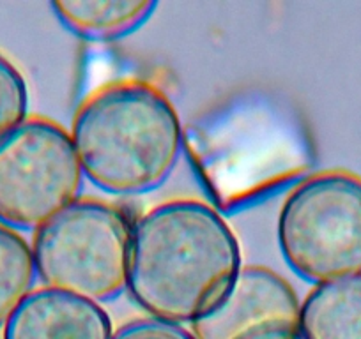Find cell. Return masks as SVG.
Segmentation results:
<instances>
[{"mask_svg":"<svg viewBox=\"0 0 361 339\" xmlns=\"http://www.w3.org/2000/svg\"><path fill=\"white\" fill-rule=\"evenodd\" d=\"M241 267L238 237L211 203L173 198L133 221L126 290L149 316L192 325Z\"/></svg>","mask_w":361,"mask_h":339,"instance_id":"cell-1","label":"cell"},{"mask_svg":"<svg viewBox=\"0 0 361 339\" xmlns=\"http://www.w3.org/2000/svg\"><path fill=\"white\" fill-rule=\"evenodd\" d=\"M69 136L83 177L116 196L159 188L185 145L176 106L142 79H117L90 92L76 110Z\"/></svg>","mask_w":361,"mask_h":339,"instance_id":"cell-2","label":"cell"},{"mask_svg":"<svg viewBox=\"0 0 361 339\" xmlns=\"http://www.w3.org/2000/svg\"><path fill=\"white\" fill-rule=\"evenodd\" d=\"M133 221L116 203L78 198L34 231L37 279L92 302L126 290Z\"/></svg>","mask_w":361,"mask_h":339,"instance_id":"cell-3","label":"cell"},{"mask_svg":"<svg viewBox=\"0 0 361 339\" xmlns=\"http://www.w3.org/2000/svg\"><path fill=\"white\" fill-rule=\"evenodd\" d=\"M276 235L283 260L305 281L361 274V175L324 170L301 179L280 207Z\"/></svg>","mask_w":361,"mask_h":339,"instance_id":"cell-4","label":"cell"},{"mask_svg":"<svg viewBox=\"0 0 361 339\" xmlns=\"http://www.w3.org/2000/svg\"><path fill=\"white\" fill-rule=\"evenodd\" d=\"M83 179L69 131L27 117L0 138V224L36 231L80 198Z\"/></svg>","mask_w":361,"mask_h":339,"instance_id":"cell-5","label":"cell"},{"mask_svg":"<svg viewBox=\"0 0 361 339\" xmlns=\"http://www.w3.org/2000/svg\"><path fill=\"white\" fill-rule=\"evenodd\" d=\"M190 331L195 339H301V302L269 267H241L220 302Z\"/></svg>","mask_w":361,"mask_h":339,"instance_id":"cell-6","label":"cell"},{"mask_svg":"<svg viewBox=\"0 0 361 339\" xmlns=\"http://www.w3.org/2000/svg\"><path fill=\"white\" fill-rule=\"evenodd\" d=\"M112 334V320L102 304L43 285L2 327V339H110Z\"/></svg>","mask_w":361,"mask_h":339,"instance_id":"cell-7","label":"cell"},{"mask_svg":"<svg viewBox=\"0 0 361 339\" xmlns=\"http://www.w3.org/2000/svg\"><path fill=\"white\" fill-rule=\"evenodd\" d=\"M303 339H361V274L314 285L301 302Z\"/></svg>","mask_w":361,"mask_h":339,"instance_id":"cell-8","label":"cell"},{"mask_svg":"<svg viewBox=\"0 0 361 339\" xmlns=\"http://www.w3.org/2000/svg\"><path fill=\"white\" fill-rule=\"evenodd\" d=\"M50 6L69 32L89 41L130 36L156 9L154 0H54Z\"/></svg>","mask_w":361,"mask_h":339,"instance_id":"cell-9","label":"cell"},{"mask_svg":"<svg viewBox=\"0 0 361 339\" xmlns=\"http://www.w3.org/2000/svg\"><path fill=\"white\" fill-rule=\"evenodd\" d=\"M36 279L30 242L22 231L0 224V327L36 288Z\"/></svg>","mask_w":361,"mask_h":339,"instance_id":"cell-10","label":"cell"},{"mask_svg":"<svg viewBox=\"0 0 361 339\" xmlns=\"http://www.w3.org/2000/svg\"><path fill=\"white\" fill-rule=\"evenodd\" d=\"M29 117V91L22 72L0 53V138Z\"/></svg>","mask_w":361,"mask_h":339,"instance_id":"cell-11","label":"cell"},{"mask_svg":"<svg viewBox=\"0 0 361 339\" xmlns=\"http://www.w3.org/2000/svg\"><path fill=\"white\" fill-rule=\"evenodd\" d=\"M110 339H195V335L185 325L144 316L123 324Z\"/></svg>","mask_w":361,"mask_h":339,"instance_id":"cell-12","label":"cell"},{"mask_svg":"<svg viewBox=\"0 0 361 339\" xmlns=\"http://www.w3.org/2000/svg\"><path fill=\"white\" fill-rule=\"evenodd\" d=\"M301 339H303V338H301Z\"/></svg>","mask_w":361,"mask_h":339,"instance_id":"cell-13","label":"cell"}]
</instances>
